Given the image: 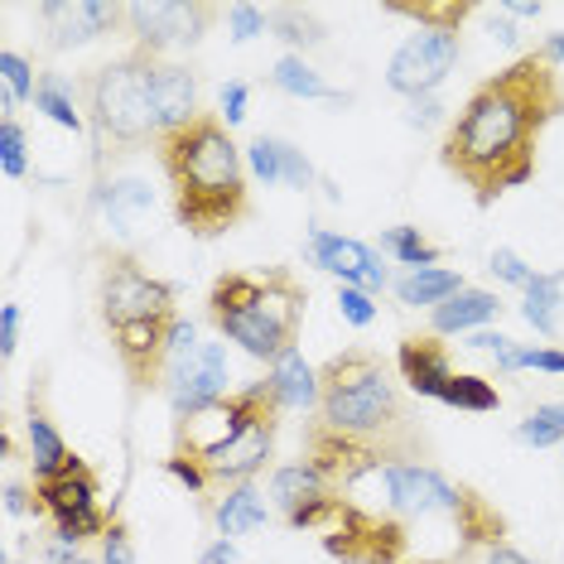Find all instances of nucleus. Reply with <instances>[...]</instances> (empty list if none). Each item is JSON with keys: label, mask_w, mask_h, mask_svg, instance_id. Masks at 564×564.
<instances>
[{"label": "nucleus", "mask_w": 564, "mask_h": 564, "mask_svg": "<svg viewBox=\"0 0 564 564\" xmlns=\"http://www.w3.org/2000/svg\"><path fill=\"white\" fill-rule=\"evenodd\" d=\"M564 117L560 68L541 48L511 58L492 78L468 93L448 117L440 140V164L473 194L478 208H492L502 194L531 184L541 164V135Z\"/></svg>", "instance_id": "obj_1"}, {"label": "nucleus", "mask_w": 564, "mask_h": 564, "mask_svg": "<svg viewBox=\"0 0 564 564\" xmlns=\"http://www.w3.org/2000/svg\"><path fill=\"white\" fill-rule=\"evenodd\" d=\"M160 170L170 178L174 217L188 237L217 241L251 217V170L232 126L213 111L155 140Z\"/></svg>", "instance_id": "obj_2"}, {"label": "nucleus", "mask_w": 564, "mask_h": 564, "mask_svg": "<svg viewBox=\"0 0 564 564\" xmlns=\"http://www.w3.org/2000/svg\"><path fill=\"white\" fill-rule=\"evenodd\" d=\"M97 314L111 348L121 357V371L131 377V391L145 395L164 387L170 371V338L178 314V294L170 280L150 275L131 251H101L97 271Z\"/></svg>", "instance_id": "obj_3"}, {"label": "nucleus", "mask_w": 564, "mask_h": 564, "mask_svg": "<svg viewBox=\"0 0 564 564\" xmlns=\"http://www.w3.org/2000/svg\"><path fill=\"white\" fill-rule=\"evenodd\" d=\"M324 425L387 448L395 464H415L425 458V430H420L415 410L405 391L391 381V367L371 348H343L318 367V410Z\"/></svg>", "instance_id": "obj_4"}, {"label": "nucleus", "mask_w": 564, "mask_h": 564, "mask_svg": "<svg viewBox=\"0 0 564 564\" xmlns=\"http://www.w3.org/2000/svg\"><path fill=\"white\" fill-rule=\"evenodd\" d=\"M310 290L290 265L271 271H223L208 290V318L227 343L256 362H275L300 343Z\"/></svg>", "instance_id": "obj_5"}, {"label": "nucleus", "mask_w": 564, "mask_h": 564, "mask_svg": "<svg viewBox=\"0 0 564 564\" xmlns=\"http://www.w3.org/2000/svg\"><path fill=\"white\" fill-rule=\"evenodd\" d=\"M160 58L145 48H126L107 58L83 78V111H87V135H93V170L101 174L135 150L155 145V107H150V83H155Z\"/></svg>", "instance_id": "obj_6"}, {"label": "nucleus", "mask_w": 564, "mask_h": 564, "mask_svg": "<svg viewBox=\"0 0 564 564\" xmlns=\"http://www.w3.org/2000/svg\"><path fill=\"white\" fill-rule=\"evenodd\" d=\"M324 555L338 564H410V525L395 511L343 497L338 521L324 531Z\"/></svg>", "instance_id": "obj_7"}, {"label": "nucleus", "mask_w": 564, "mask_h": 564, "mask_svg": "<svg viewBox=\"0 0 564 564\" xmlns=\"http://www.w3.org/2000/svg\"><path fill=\"white\" fill-rule=\"evenodd\" d=\"M34 492H40V517L54 521V541L83 545V541H101V535H107L111 517L97 507L101 478L87 458L73 473H63V478L34 482Z\"/></svg>", "instance_id": "obj_8"}, {"label": "nucleus", "mask_w": 564, "mask_h": 564, "mask_svg": "<svg viewBox=\"0 0 564 564\" xmlns=\"http://www.w3.org/2000/svg\"><path fill=\"white\" fill-rule=\"evenodd\" d=\"M217 15L223 10L208 0H140V6H126V30L135 48L164 58L174 48H194L217 24Z\"/></svg>", "instance_id": "obj_9"}, {"label": "nucleus", "mask_w": 564, "mask_h": 564, "mask_svg": "<svg viewBox=\"0 0 564 564\" xmlns=\"http://www.w3.org/2000/svg\"><path fill=\"white\" fill-rule=\"evenodd\" d=\"M458 54H464V34H440V30H415L410 40L395 48L387 63V87L410 101L434 97L444 78L454 73Z\"/></svg>", "instance_id": "obj_10"}, {"label": "nucleus", "mask_w": 564, "mask_h": 564, "mask_svg": "<svg viewBox=\"0 0 564 564\" xmlns=\"http://www.w3.org/2000/svg\"><path fill=\"white\" fill-rule=\"evenodd\" d=\"M232 367H227V348L223 343H198L188 352L170 357V371H164V395H170L174 420H188L198 410L217 405L223 395H232Z\"/></svg>", "instance_id": "obj_11"}, {"label": "nucleus", "mask_w": 564, "mask_h": 564, "mask_svg": "<svg viewBox=\"0 0 564 564\" xmlns=\"http://www.w3.org/2000/svg\"><path fill=\"white\" fill-rule=\"evenodd\" d=\"M271 497L280 507V517H285L290 531H318L324 535L333 521H338L343 511V497L324 473H318L310 458H300V464H285L271 473Z\"/></svg>", "instance_id": "obj_12"}, {"label": "nucleus", "mask_w": 564, "mask_h": 564, "mask_svg": "<svg viewBox=\"0 0 564 564\" xmlns=\"http://www.w3.org/2000/svg\"><path fill=\"white\" fill-rule=\"evenodd\" d=\"M367 482L381 487V511H395V517H401V511L405 517H454V507H458V482L444 478L425 458H415V464H391V468L371 473Z\"/></svg>", "instance_id": "obj_13"}, {"label": "nucleus", "mask_w": 564, "mask_h": 564, "mask_svg": "<svg viewBox=\"0 0 564 564\" xmlns=\"http://www.w3.org/2000/svg\"><path fill=\"white\" fill-rule=\"evenodd\" d=\"M304 256H310V265L328 271L338 285H352L367 294H381L391 285V271L377 247H367V241H357V237H343V232H328V227H310V232H304Z\"/></svg>", "instance_id": "obj_14"}, {"label": "nucleus", "mask_w": 564, "mask_h": 564, "mask_svg": "<svg viewBox=\"0 0 564 564\" xmlns=\"http://www.w3.org/2000/svg\"><path fill=\"white\" fill-rule=\"evenodd\" d=\"M247 415H251V381L247 387H237L232 395H223L217 405L198 410V415L174 420L170 458H184V464H203V458H213L217 448H227L237 440V430L247 425Z\"/></svg>", "instance_id": "obj_15"}, {"label": "nucleus", "mask_w": 564, "mask_h": 564, "mask_svg": "<svg viewBox=\"0 0 564 564\" xmlns=\"http://www.w3.org/2000/svg\"><path fill=\"white\" fill-rule=\"evenodd\" d=\"M40 20L48 30V48L63 54V48H83L126 24V6H111V0H44Z\"/></svg>", "instance_id": "obj_16"}, {"label": "nucleus", "mask_w": 564, "mask_h": 564, "mask_svg": "<svg viewBox=\"0 0 564 564\" xmlns=\"http://www.w3.org/2000/svg\"><path fill=\"white\" fill-rule=\"evenodd\" d=\"M395 367L420 401H440L448 377H454V357H448V343L440 333H405L401 348H395Z\"/></svg>", "instance_id": "obj_17"}, {"label": "nucleus", "mask_w": 564, "mask_h": 564, "mask_svg": "<svg viewBox=\"0 0 564 564\" xmlns=\"http://www.w3.org/2000/svg\"><path fill=\"white\" fill-rule=\"evenodd\" d=\"M150 107H155V131L170 135L178 126L198 121V78L184 68V63H170L160 58L155 68V83H150Z\"/></svg>", "instance_id": "obj_18"}, {"label": "nucleus", "mask_w": 564, "mask_h": 564, "mask_svg": "<svg viewBox=\"0 0 564 564\" xmlns=\"http://www.w3.org/2000/svg\"><path fill=\"white\" fill-rule=\"evenodd\" d=\"M448 521L458 531V555H482L492 545H507V517L468 482H458V507Z\"/></svg>", "instance_id": "obj_19"}, {"label": "nucleus", "mask_w": 564, "mask_h": 564, "mask_svg": "<svg viewBox=\"0 0 564 564\" xmlns=\"http://www.w3.org/2000/svg\"><path fill=\"white\" fill-rule=\"evenodd\" d=\"M497 314H502V300H497L492 290L464 285L454 300H444L440 310H430V333H440V338H464V333L497 324Z\"/></svg>", "instance_id": "obj_20"}, {"label": "nucleus", "mask_w": 564, "mask_h": 564, "mask_svg": "<svg viewBox=\"0 0 564 564\" xmlns=\"http://www.w3.org/2000/svg\"><path fill=\"white\" fill-rule=\"evenodd\" d=\"M24 434H30V464H34V482L44 478H63V473H73L83 464L78 454H73V444L63 440L54 430V420H48V410L30 395V420H24Z\"/></svg>", "instance_id": "obj_21"}, {"label": "nucleus", "mask_w": 564, "mask_h": 564, "mask_svg": "<svg viewBox=\"0 0 564 564\" xmlns=\"http://www.w3.org/2000/svg\"><path fill=\"white\" fill-rule=\"evenodd\" d=\"M208 511H213V525H217V535H223V541L251 535V531H261V525L271 521L265 492L256 482H237V487H227V492H217Z\"/></svg>", "instance_id": "obj_22"}, {"label": "nucleus", "mask_w": 564, "mask_h": 564, "mask_svg": "<svg viewBox=\"0 0 564 564\" xmlns=\"http://www.w3.org/2000/svg\"><path fill=\"white\" fill-rule=\"evenodd\" d=\"M265 381L275 387V395H280V405L285 410H318V367L304 362L300 348L275 357L271 371H265Z\"/></svg>", "instance_id": "obj_23"}, {"label": "nucleus", "mask_w": 564, "mask_h": 564, "mask_svg": "<svg viewBox=\"0 0 564 564\" xmlns=\"http://www.w3.org/2000/svg\"><path fill=\"white\" fill-rule=\"evenodd\" d=\"M521 318L531 324L541 338H560V318H564V271H541L531 285L521 290Z\"/></svg>", "instance_id": "obj_24"}, {"label": "nucleus", "mask_w": 564, "mask_h": 564, "mask_svg": "<svg viewBox=\"0 0 564 564\" xmlns=\"http://www.w3.org/2000/svg\"><path fill=\"white\" fill-rule=\"evenodd\" d=\"M464 290V275L448 271V265H430V271H405L395 280V300L410 304V310H440L444 300Z\"/></svg>", "instance_id": "obj_25"}, {"label": "nucleus", "mask_w": 564, "mask_h": 564, "mask_svg": "<svg viewBox=\"0 0 564 564\" xmlns=\"http://www.w3.org/2000/svg\"><path fill=\"white\" fill-rule=\"evenodd\" d=\"M271 83H275L285 97H300V101H348V93L328 87V83H324V73H318L304 54H285V58H275Z\"/></svg>", "instance_id": "obj_26"}, {"label": "nucleus", "mask_w": 564, "mask_h": 564, "mask_svg": "<svg viewBox=\"0 0 564 564\" xmlns=\"http://www.w3.org/2000/svg\"><path fill=\"white\" fill-rule=\"evenodd\" d=\"M473 0H391L387 15L415 20L420 30H440V34H464V20L473 15Z\"/></svg>", "instance_id": "obj_27"}, {"label": "nucleus", "mask_w": 564, "mask_h": 564, "mask_svg": "<svg viewBox=\"0 0 564 564\" xmlns=\"http://www.w3.org/2000/svg\"><path fill=\"white\" fill-rule=\"evenodd\" d=\"M34 107H40L54 126H63V131H73V135H83V131H87V117L78 111L73 83H68V78H58V73H40V87H34Z\"/></svg>", "instance_id": "obj_28"}, {"label": "nucleus", "mask_w": 564, "mask_h": 564, "mask_svg": "<svg viewBox=\"0 0 564 564\" xmlns=\"http://www.w3.org/2000/svg\"><path fill=\"white\" fill-rule=\"evenodd\" d=\"M377 251H381V256H395V261L410 265V271H430V265L444 261V251L434 247V241L420 232V227H410V223L387 227V232H381V241H377Z\"/></svg>", "instance_id": "obj_29"}, {"label": "nucleus", "mask_w": 564, "mask_h": 564, "mask_svg": "<svg viewBox=\"0 0 564 564\" xmlns=\"http://www.w3.org/2000/svg\"><path fill=\"white\" fill-rule=\"evenodd\" d=\"M97 208L111 217V227H121V232H131L135 227V217L150 208V194H145V184H135V178H111V184H101L97 188Z\"/></svg>", "instance_id": "obj_30"}, {"label": "nucleus", "mask_w": 564, "mask_h": 564, "mask_svg": "<svg viewBox=\"0 0 564 564\" xmlns=\"http://www.w3.org/2000/svg\"><path fill=\"white\" fill-rule=\"evenodd\" d=\"M440 405L448 410H473V415H487V410L502 405V391L492 387V377H473V371H454L448 387L440 395Z\"/></svg>", "instance_id": "obj_31"}, {"label": "nucleus", "mask_w": 564, "mask_h": 564, "mask_svg": "<svg viewBox=\"0 0 564 564\" xmlns=\"http://www.w3.org/2000/svg\"><path fill=\"white\" fill-rule=\"evenodd\" d=\"M34 87H40V78H34L30 58L6 48L0 54V107H6V117H15L24 101H34Z\"/></svg>", "instance_id": "obj_32"}, {"label": "nucleus", "mask_w": 564, "mask_h": 564, "mask_svg": "<svg viewBox=\"0 0 564 564\" xmlns=\"http://www.w3.org/2000/svg\"><path fill=\"white\" fill-rule=\"evenodd\" d=\"M517 444L525 448H564V401H545L517 425Z\"/></svg>", "instance_id": "obj_33"}, {"label": "nucleus", "mask_w": 564, "mask_h": 564, "mask_svg": "<svg viewBox=\"0 0 564 564\" xmlns=\"http://www.w3.org/2000/svg\"><path fill=\"white\" fill-rule=\"evenodd\" d=\"M247 170L261 178L265 188H271V184H285V140H275V135H251V140H247Z\"/></svg>", "instance_id": "obj_34"}, {"label": "nucleus", "mask_w": 564, "mask_h": 564, "mask_svg": "<svg viewBox=\"0 0 564 564\" xmlns=\"http://www.w3.org/2000/svg\"><path fill=\"white\" fill-rule=\"evenodd\" d=\"M271 30H275V40H285L290 48H310V44L324 40V24H318L310 10H294V6L275 10V15H271Z\"/></svg>", "instance_id": "obj_35"}, {"label": "nucleus", "mask_w": 564, "mask_h": 564, "mask_svg": "<svg viewBox=\"0 0 564 564\" xmlns=\"http://www.w3.org/2000/svg\"><path fill=\"white\" fill-rule=\"evenodd\" d=\"M0 170L6 178L30 174V145H24V126L15 117H0Z\"/></svg>", "instance_id": "obj_36"}, {"label": "nucleus", "mask_w": 564, "mask_h": 564, "mask_svg": "<svg viewBox=\"0 0 564 564\" xmlns=\"http://www.w3.org/2000/svg\"><path fill=\"white\" fill-rule=\"evenodd\" d=\"M265 30H271V15H265L261 6H247V0L227 6V34H232V44H251V40H261Z\"/></svg>", "instance_id": "obj_37"}, {"label": "nucleus", "mask_w": 564, "mask_h": 564, "mask_svg": "<svg viewBox=\"0 0 564 564\" xmlns=\"http://www.w3.org/2000/svg\"><path fill=\"white\" fill-rule=\"evenodd\" d=\"M487 271H492L497 280H502V285H517V290H525L535 275H541V271H535V265H525V261H521V256L511 251V247H497L492 256H487Z\"/></svg>", "instance_id": "obj_38"}, {"label": "nucleus", "mask_w": 564, "mask_h": 564, "mask_svg": "<svg viewBox=\"0 0 564 564\" xmlns=\"http://www.w3.org/2000/svg\"><path fill=\"white\" fill-rule=\"evenodd\" d=\"M338 314L348 318L352 328H371V324H377V294L352 290V285H338Z\"/></svg>", "instance_id": "obj_39"}, {"label": "nucleus", "mask_w": 564, "mask_h": 564, "mask_svg": "<svg viewBox=\"0 0 564 564\" xmlns=\"http://www.w3.org/2000/svg\"><path fill=\"white\" fill-rule=\"evenodd\" d=\"M101 564H135L131 531H126V521L117 511H111V525H107V535H101Z\"/></svg>", "instance_id": "obj_40"}, {"label": "nucleus", "mask_w": 564, "mask_h": 564, "mask_svg": "<svg viewBox=\"0 0 564 564\" xmlns=\"http://www.w3.org/2000/svg\"><path fill=\"white\" fill-rule=\"evenodd\" d=\"M6 511L10 517H40V492L24 482H6Z\"/></svg>", "instance_id": "obj_41"}, {"label": "nucleus", "mask_w": 564, "mask_h": 564, "mask_svg": "<svg viewBox=\"0 0 564 564\" xmlns=\"http://www.w3.org/2000/svg\"><path fill=\"white\" fill-rule=\"evenodd\" d=\"M15 348H20V304H6L0 310V357H15Z\"/></svg>", "instance_id": "obj_42"}, {"label": "nucleus", "mask_w": 564, "mask_h": 564, "mask_svg": "<svg viewBox=\"0 0 564 564\" xmlns=\"http://www.w3.org/2000/svg\"><path fill=\"white\" fill-rule=\"evenodd\" d=\"M247 97H251L247 83H227L223 87V121L227 126H241V117H247Z\"/></svg>", "instance_id": "obj_43"}, {"label": "nucleus", "mask_w": 564, "mask_h": 564, "mask_svg": "<svg viewBox=\"0 0 564 564\" xmlns=\"http://www.w3.org/2000/svg\"><path fill=\"white\" fill-rule=\"evenodd\" d=\"M464 348H473V352H507L511 348V338H507V333L502 328H478V333H468V343H464Z\"/></svg>", "instance_id": "obj_44"}, {"label": "nucleus", "mask_w": 564, "mask_h": 564, "mask_svg": "<svg viewBox=\"0 0 564 564\" xmlns=\"http://www.w3.org/2000/svg\"><path fill=\"white\" fill-rule=\"evenodd\" d=\"M464 560H478V564H541V560L521 555L517 545H492V550H482V555H464Z\"/></svg>", "instance_id": "obj_45"}, {"label": "nucleus", "mask_w": 564, "mask_h": 564, "mask_svg": "<svg viewBox=\"0 0 564 564\" xmlns=\"http://www.w3.org/2000/svg\"><path fill=\"white\" fill-rule=\"evenodd\" d=\"M198 564H241V555H237V545H232V541H223V535H217L213 545H203Z\"/></svg>", "instance_id": "obj_46"}, {"label": "nucleus", "mask_w": 564, "mask_h": 564, "mask_svg": "<svg viewBox=\"0 0 564 564\" xmlns=\"http://www.w3.org/2000/svg\"><path fill=\"white\" fill-rule=\"evenodd\" d=\"M440 101H434V97H420V101H410V126H420V131H425V126H434V121H440Z\"/></svg>", "instance_id": "obj_47"}, {"label": "nucleus", "mask_w": 564, "mask_h": 564, "mask_svg": "<svg viewBox=\"0 0 564 564\" xmlns=\"http://www.w3.org/2000/svg\"><path fill=\"white\" fill-rule=\"evenodd\" d=\"M502 10H507L511 20H541L545 15L541 0H502Z\"/></svg>", "instance_id": "obj_48"}, {"label": "nucleus", "mask_w": 564, "mask_h": 564, "mask_svg": "<svg viewBox=\"0 0 564 564\" xmlns=\"http://www.w3.org/2000/svg\"><path fill=\"white\" fill-rule=\"evenodd\" d=\"M44 560H48V564H78L83 555H78V545H68V541H54V545L44 550Z\"/></svg>", "instance_id": "obj_49"}, {"label": "nucleus", "mask_w": 564, "mask_h": 564, "mask_svg": "<svg viewBox=\"0 0 564 564\" xmlns=\"http://www.w3.org/2000/svg\"><path fill=\"white\" fill-rule=\"evenodd\" d=\"M541 54L555 63V68H564V30H560V34H550V40L541 44Z\"/></svg>", "instance_id": "obj_50"}, {"label": "nucleus", "mask_w": 564, "mask_h": 564, "mask_svg": "<svg viewBox=\"0 0 564 564\" xmlns=\"http://www.w3.org/2000/svg\"><path fill=\"white\" fill-rule=\"evenodd\" d=\"M492 34L502 44H521V34H517V24H511V20H492Z\"/></svg>", "instance_id": "obj_51"}, {"label": "nucleus", "mask_w": 564, "mask_h": 564, "mask_svg": "<svg viewBox=\"0 0 564 564\" xmlns=\"http://www.w3.org/2000/svg\"><path fill=\"white\" fill-rule=\"evenodd\" d=\"M415 564H464L458 555H448V560H415Z\"/></svg>", "instance_id": "obj_52"}, {"label": "nucleus", "mask_w": 564, "mask_h": 564, "mask_svg": "<svg viewBox=\"0 0 564 564\" xmlns=\"http://www.w3.org/2000/svg\"><path fill=\"white\" fill-rule=\"evenodd\" d=\"M78 564H101V560H78Z\"/></svg>", "instance_id": "obj_53"}, {"label": "nucleus", "mask_w": 564, "mask_h": 564, "mask_svg": "<svg viewBox=\"0 0 564 564\" xmlns=\"http://www.w3.org/2000/svg\"><path fill=\"white\" fill-rule=\"evenodd\" d=\"M10 564H24V560H10Z\"/></svg>", "instance_id": "obj_54"}]
</instances>
